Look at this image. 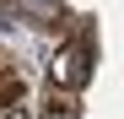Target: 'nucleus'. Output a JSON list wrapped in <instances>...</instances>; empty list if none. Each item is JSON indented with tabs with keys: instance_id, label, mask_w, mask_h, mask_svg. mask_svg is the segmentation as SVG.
Returning a JSON list of instances; mask_svg holds the SVG:
<instances>
[{
	"instance_id": "f03ea898",
	"label": "nucleus",
	"mask_w": 124,
	"mask_h": 119,
	"mask_svg": "<svg viewBox=\"0 0 124 119\" xmlns=\"http://www.w3.org/2000/svg\"><path fill=\"white\" fill-rule=\"evenodd\" d=\"M22 6V16H32L38 27H65V6L59 0H16Z\"/></svg>"
},
{
	"instance_id": "423d86ee",
	"label": "nucleus",
	"mask_w": 124,
	"mask_h": 119,
	"mask_svg": "<svg viewBox=\"0 0 124 119\" xmlns=\"http://www.w3.org/2000/svg\"><path fill=\"white\" fill-rule=\"evenodd\" d=\"M0 6H6V0H0Z\"/></svg>"
},
{
	"instance_id": "39448f33",
	"label": "nucleus",
	"mask_w": 124,
	"mask_h": 119,
	"mask_svg": "<svg viewBox=\"0 0 124 119\" xmlns=\"http://www.w3.org/2000/svg\"><path fill=\"white\" fill-rule=\"evenodd\" d=\"M6 119H22V114H16V108H6Z\"/></svg>"
},
{
	"instance_id": "7ed1b4c3",
	"label": "nucleus",
	"mask_w": 124,
	"mask_h": 119,
	"mask_svg": "<svg viewBox=\"0 0 124 119\" xmlns=\"http://www.w3.org/2000/svg\"><path fill=\"white\" fill-rule=\"evenodd\" d=\"M16 97H22V76L0 70V108H16Z\"/></svg>"
},
{
	"instance_id": "f257e3e1",
	"label": "nucleus",
	"mask_w": 124,
	"mask_h": 119,
	"mask_svg": "<svg viewBox=\"0 0 124 119\" xmlns=\"http://www.w3.org/2000/svg\"><path fill=\"white\" fill-rule=\"evenodd\" d=\"M86 76H92V33H81V43L54 54V81L59 87H86Z\"/></svg>"
},
{
	"instance_id": "20e7f679",
	"label": "nucleus",
	"mask_w": 124,
	"mask_h": 119,
	"mask_svg": "<svg viewBox=\"0 0 124 119\" xmlns=\"http://www.w3.org/2000/svg\"><path fill=\"white\" fill-rule=\"evenodd\" d=\"M43 119H76V108H70V103H49V108H43Z\"/></svg>"
}]
</instances>
